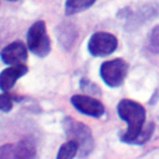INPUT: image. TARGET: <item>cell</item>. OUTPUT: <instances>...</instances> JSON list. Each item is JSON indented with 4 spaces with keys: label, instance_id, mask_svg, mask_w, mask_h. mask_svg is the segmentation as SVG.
I'll use <instances>...</instances> for the list:
<instances>
[{
    "label": "cell",
    "instance_id": "obj_1",
    "mask_svg": "<svg viewBox=\"0 0 159 159\" xmlns=\"http://www.w3.org/2000/svg\"><path fill=\"white\" fill-rule=\"evenodd\" d=\"M118 116L127 122L128 128L124 134H122V142L134 144L138 135L143 130L145 120V109L142 104L132 99H122L117 107Z\"/></svg>",
    "mask_w": 159,
    "mask_h": 159
},
{
    "label": "cell",
    "instance_id": "obj_2",
    "mask_svg": "<svg viewBox=\"0 0 159 159\" xmlns=\"http://www.w3.org/2000/svg\"><path fill=\"white\" fill-rule=\"evenodd\" d=\"M62 125L68 139L75 140L78 144V154L81 157H84L92 152L93 138H92L91 129L86 124L77 122L71 117H66L63 119Z\"/></svg>",
    "mask_w": 159,
    "mask_h": 159
},
{
    "label": "cell",
    "instance_id": "obj_3",
    "mask_svg": "<svg viewBox=\"0 0 159 159\" xmlns=\"http://www.w3.org/2000/svg\"><path fill=\"white\" fill-rule=\"evenodd\" d=\"M27 47L39 57H45L51 48L50 37L46 32V25L42 20L31 25L27 31Z\"/></svg>",
    "mask_w": 159,
    "mask_h": 159
},
{
    "label": "cell",
    "instance_id": "obj_4",
    "mask_svg": "<svg viewBox=\"0 0 159 159\" xmlns=\"http://www.w3.org/2000/svg\"><path fill=\"white\" fill-rule=\"evenodd\" d=\"M128 72V63L123 58H114L102 63L99 73L109 87H118L123 83Z\"/></svg>",
    "mask_w": 159,
    "mask_h": 159
},
{
    "label": "cell",
    "instance_id": "obj_5",
    "mask_svg": "<svg viewBox=\"0 0 159 159\" xmlns=\"http://www.w3.org/2000/svg\"><path fill=\"white\" fill-rule=\"evenodd\" d=\"M118 41L114 35L108 32H96L88 41V51L92 56H107L117 48Z\"/></svg>",
    "mask_w": 159,
    "mask_h": 159
},
{
    "label": "cell",
    "instance_id": "obj_6",
    "mask_svg": "<svg viewBox=\"0 0 159 159\" xmlns=\"http://www.w3.org/2000/svg\"><path fill=\"white\" fill-rule=\"evenodd\" d=\"M71 103L73 104V107L80 111L83 114L91 116V117H101L104 113V107L103 104L98 101L94 99L92 97L88 96H82V94H75L71 98Z\"/></svg>",
    "mask_w": 159,
    "mask_h": 159
},
{
    "label": "cell",
    "instance_id": "obj_7",
    "mask_svg": "<svg viewBox=\"0 0 159 159\" xmlns=\"http://www.w3.org/2000/svg\"><path fill=\"white\" fill-rule=\"evenodd\" d=\"M0 57L4 63L14 66V65H24L27 60V50L25 45L20 41L11 42L10 45L5 46L1 52Z\"/></svg>",
    "mask_w": 159,
    "mask_h": 159
},
{
    "label": "cell",
    "instance_id": "obj_8",
    "mask_svg": "<svg viewBox=\"0 0 159 159\" xmlns=\"http://www.w3.org/2000/svg\"><path fill=\"white\" fill-rule=\"evenodd\" d=\"M27 72V66L24 65H14L9 68H5L0 73V89L4 92H7L12 88L15 82L22 77Z\"/></svg>",
    "mask_w": 159,
    "mask_h": 159
},
{
    "label": "cell",
    "instance_id": "obj_9",
    "mask_svg": "<svg viewBox=\"0 0 159 159\" xmlns=\"http://www.w3.org/2000/svg\"><path fill=\"white\" fill-rule=\"evenodd\" d=\"M14 150H15L16 159H29V158H34L36 154L35 143L32 139H29V138L21 139L20 142L15 143Z\"/></svg>",
    "mask_w": 159,
    "mask_h": 159
},
{
    "label": "cell",
    "instance_id": "obj_10",
    "mask_svg": "<svg viewBox=\"0 0 159 159\" xmlns=\"http://www.w3.org/2000/svg\"><path fill=\"white\" fill-rule=\"evenodd\" d=\"M96 0H66V15H73L92 6Z\"/></svg>",
    "mask_w": 159,
    "mask_h": 159
},
{
    "label": "cell",
    "instance_id": "obj_11",
    "mask_svg": "<svg viewBox=\"0 0 159 159\" xmlns=\"http://www.w3.org/2000/svg\"><path fill=\"white\" fill-rule=\"evenodd\" d=\"M78 153V144L75 140L68 139V142L63 143L60 147V150L57 153L58 159H71Z\"/></svg>",
    "mask_w": 159,
    "mask_h": 159
},
{
    "label": "cell",
    "instance_id": "obj_12",
    "mask_svg": "<svg viewBox=\"0 0 159 159\" xmlns=\"http://www.w3.org/2000/svg\"><path fill=\"white\" fill-rule=\"evenodd\" d=\"M149 48L154 53H159V25L154 26L149 35Z\"/></svg>",
    "mask_w": 159,
    "mask_h": 159
},
{
    "label": "cell",
    "instance_id": "obj_13",
    "mask_svg": "<svg viewBox=\"0 0 159 159\" xmlns=\"http://www.w3.org/2000/svg\"><path fill=\"white\" fill-rule=\"evenodd\" d=\"M153 129H154V124L153 123H148L147 125H144L143 127V130L138 135V138H137V140H135L134 144H143V143H145L150 138V135L153 133Z\"/></svg>",
    "mask_w": 159,
    "mask_h": 159
},
{
    "label": "cell",
    "instance_id": "obj_14",
    "mask_svg": "<svg viewBox=\"0 0 159 159\" xmlns=\"http://www.w3.org/2000/svg\"><path fill=\"white\" fill-rule=\"evenodd\" d=\"M12 108V98L10 94L4 92L0 94V111L1 112H10Z\"/></svg>",
    "mask_w": 159,
    "mask_h": 159
},
{
    "label": "cell",
    "instance_id": "obj_15",
    "mask_svg": "<svg viewBox=\"0 0 159 159\" xmlns=\"http://www.w3.org/2000/svg\"><path fill=\"white\" fill-rule=\"evenodd\" d=\"M10 158H15L14 144H5L0 147V159H10Z\"/></svg>",
    "mask_w": 159,
    "mask_h": 159
},
{
    "label": "cell",
    "instance_id": "obj_16",
    "mask_svg": "<svg viewBox=\"0 0 159 159\" xmlns=\"http://www.w3.org/2000/svg\"><path fill=\"white\" fill-rule=\"evenodd\" d=\"M9 1H16V0H9Z\"/></svg>",
    "mask_w": 159,
    "mask_h": 159
}]
</instances>
